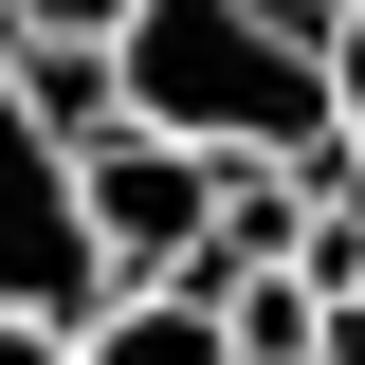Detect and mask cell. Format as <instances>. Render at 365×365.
Instances as JSON below:
<instances>
[{"label":"cell","mask_w":365,"mask_h":365,"mask_svg":"<svg viewBox=\"0 0 365 365\" xmlns=\"http://www.w3.org/2000/svg\"><path fill=\"white\" fill-rule=\"evenodd\" d=\"M329 19L347 0H128V128L182 146H329Z\"/></svg>","instance_id":"1"},{"label":"cell","mask_w":365,"mask_h":365,"mask_svg":"<svg viewBox=\"0 0 365 365\" xmlns=\"http://www.w3.org/2000/svg\"><path fill=\"white\" fill-rule=\"evenodd\" d=\"M128 292V274L91 256V201H73V128H37V91L0 73V311H55V329H91Z\"/></svg>","instance_id":"2"},{"label":"cell","mask_w":365,"mask_h":365,"mask_svg":"<svg viewBox=\"0 0 365 365\" xmlns=\"http://www.w3.org/2000/svg\"><path fill=\"white\" fill-rule=\"evenodd\" d=\"M73 201H91V256L128 274H201V220H220V146H182V128H110L73 146Z\"/></svg>","instance_id":"3"},{"label":"cell","mask_w":365,"mask_h":365,"mask_svg":"<svg viewBox=\"0 0 365 365\" xmlns=\"http://www.w3.org/2000/svg\"><path fill=\"white\" fill-rule=\"evenodd\" d=\"M91 365H237V329H220V292H182V274H146V292H110V311L73 329Z\"/></svg>","instance_id":"4"},{"label":"cell","mask_w":365,"mask_h":365,"mask_svg":"<svg viewBox=\"0 0 365 365\" xmlns=\"http://www.w3.org/2000/svg\"><path fill=\"white\" fill-rule=\"evenodd\" d=\"M0 73L37 91V128H73V146L128 128V55H110V37H0Z\"/></svg>","instance_id":"5"},{"label":"cell","mask_w":365,"mask_h":365,"mask_svg":"<svg viewBox=\"0 0 365 365\" xmlns=\"http://www.w3.org/2000/svg\"><path fill=\"white\" fill-rule=\"evenodd\" d=\"M220 329H237V365H311L329 347V292L311 274H220Z\"/></svg>","instance_id":"6"},{"label":"cell","mask_w":365,"mask_h":365,"mask_svg":"<svg viewBox=\"0 0 365 365\" xmlns=\"http://www.w3.org/2000/svg\"><path fill=\"white\" fill-rule=\"evenodd\" d=\"M0 37H128V0H0Z\"/></svg>","instance_id":"7"},{"label":"cell","mask_w":365,"mask_h":365,"mask_svg":"<svg viewBox=\"0 0 365 365\" xmlns=\"http://www.w3.org/2000/svg\"><path fill=\"white\" fill-rule=\"evenodd\" d=\"M329 110H347V128H365V0H347V19H329Z\"/></svg>","instance_id":"8"},{"label":"cell","mask_w":365,"mask_h":365,"mask_svg":"<svg viewBox=\"0 0 365 365\" xmlns=\"http://www.w3.org/2000/svg\"><path fill=\"white\" fill-rule=\"evenodd\" d=\"M0 365H91V347H73L55 311H0Z\"/></svg>","instance_id":"9"}]
</instances>
